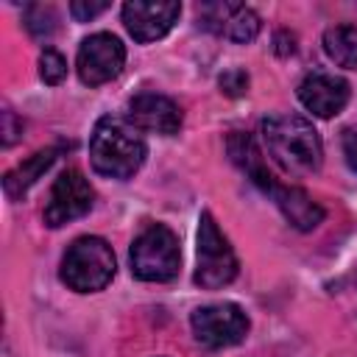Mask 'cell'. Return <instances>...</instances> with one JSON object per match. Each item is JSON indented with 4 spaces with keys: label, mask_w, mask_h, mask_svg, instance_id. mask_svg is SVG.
Returning a JSON list of instances; mask_svg holds the SVG:
<instances>
[{
    "label": "cell",
    "mask_w": 357,
    "mask_h": 357,
    "mask_svg": "<svg viewBox=\"0 0 357 357\" xmlns=\"http://www.w3.org/2000/svg\"><path fill=\"white\" fill-rule=\"evenodd\" d=\"M226 151H229V159L251 178L254 187L262 190V195H268V201H273V206L284 215V220L298 229V231H312L321 220H324V206L315 204L301 187H290V184H282L262 162V153L254 142L251 134L245 131H231L229 139H226Z\"/></svg>",
    "instance_id": "1"
},
{
    "label": "cell",
    "mask_w": 357,
    "mask_h": 357,
    "mask_svg": "<svg viewBox=\"0 0 357 357\" xmlns=\"http://www.w3.org/2000/svg\"><path fill=\"white\" fill-rule=\"evenodd\" d=\"M259 137L271 159L293 178L318 173L324 162V142L315 126L290 112H273L259 120Z\"/></svg>",
    "instance_id": "2"
},
{
    "label": "cell",
    "mask_w": 357,
    "mask_h": 357,
    "mask_svg": "<svg viewBox=\"0 0 357 357\" xmlns=\"http://www.w3.org/2000/svg\"><path fill=\"white\" fill-rule=\"evenodd\" d=\"M145 156H148V145L139 128L131 126L126 114L98 117L89 137V162L98 176L128 181L145 165Z\"/></svg>",
    "instance_id": "3"
},
{
    "label": "cell",
    "mask_w": 357,
    "mask_h": 357,
    "mask_svg": "<svg viewBox=\"0 0 357 357\" xmlns=\"http://www.w3.org/2000/svg\"><path fill=\"white\" fill-rule=\"evenodd\" d=\"M114 271H117V259L112 245L103 237L84 234L67 245L59 276L75 293H98L114 279Z\"/></svg>",
    "instance_id": "4"
},
{
    "label": "cell",
    "mask_w": 357,
    "mask_h": 357,
    "mask_svg": "<svg viewBox=\"0 0 357 357\" xmlns=\"http://www.w3.org/2000/svg\"><path fill=\"white\" fill-rule=\"evenodd\" d=\"M131 273L139 282H173L181 271V248L173 229L165 223H148L128 251Z\"/></svg>",
    "instance_id": "5"
},
{
    "label": "cell",
    "mask_w": 357,
    "mask_h": 357,
    "mask_svg": "<svg viewBox=\"0 0 357 357\" xmlns=\"http://www.w3.org/2000/svg\"><path fill=\"white\" fill-rule=\"evenodd\" d=\"M237 271H240V262L231 243L218 229L212 212L204 209L198 218V248H195L192 282L201 290H220L237 279Z\"/></svg>",
    "instance_id": "6"
},
{
    "label": "cell",
    "mask_w": 357,
    "mask_h": 357,
    "mask_svg": "<svg viewBox=\"0 0 357 357\" xmlns=\"http://www.w3.org/2000/svg\"><path fill=\"white\" fill-rule=\"evenodd\" d=\"M192 335L201 346L206 349H226L240 343L248 335V315L240 304L234 301H218V304H204L190 315Z\"/></svg>",
    "instance_id": "7"
},
{
    "label": "cell",
    "mask_w": 357,
    "mask_h": 357,
    "mask_svg": "<svg viewBox=\"0 0 357 357\" xmlns=\"http://www.w3.org/2000/svg\"><path fill=\"white\" fill-rule=\"evenodd\" d=\"M95 204V190L89 178L78 167H67L50 187V198L45 204L42 220L47 229H61L78 218H84Z\"/></svg>",
    "instance_id": "8"
},
{
    "label": "cell",
    "mask_w": 357,
    "mask_h": 357,
    "mask_svg": "<svg viewBox=\"0 0 357 357\" xmlns=\"http://www.w3.org/2000/svg\"><path fill=\"white\" fill-rule=\"evenodd\" d=\"M123 64H126V45L109 31L89 33L78 45L75 70L86 86H100L114 81L123 73Z\"/></svg>",
    "instance_id": "9"
},
{
    "label": "cell",
    "mask_w": 357,
    "mask_h": 357,
    "mask_svg": "<svg viewBox=\"0 0 357 357\" xmlns=\"http://www.w3.org/2000/svg\"><path fill=\"white\" fill-rule=\"evenodd\" d=\"M301 106L307 112H312L315 117H335L346 109L349 98H351V89H349V81L335 75V73H326V70H312L301 78L298 89H296Z\"/></svg>",
    "instance_id": "10"
},
{
    "label": "cell",
    "mask_w": 357,
    "mask_h": 357,
    "mask_svg": "<svg viewBox=\"0 0 357 357\" xmlns=\"http://www.w3.org/2000/svg\"><path fill=\"white\" fill-rule=\"evenodd\" d=\"M120 17H123L126 31L134 36V42L148 45V42H156V39L170 33V28L181 17V3H142V0H131V3H123Z\"/></svg>",
    "instance_id": "11"
},
{
    "label": "cell",
    "mask_w": 357,
    "mask_h": 357,
    "mask_svg": "<svg viewBox=\"0 0 357 357\" xmlns=\"http://www.w3.org/2000/svg\"><path fill=\"white\" fill-rule=\"evenodd\" d=\"M126 117L139 131H151L159 137L176 134L181 128V120H184L178 103L167 95H159V92H137L126 106Z\"/></svg>",
    "instance_id": "12"
},
{
    "label": "cell",
    "mask_w": 357,
    "mask_h": 357,
    "mask_svg": "<svg viewBox=\"0 0 357 357\" xmlns=\"http://www.w3.org/2000/svg\"><path fill=\"white\" fill-rule=\"evenodd\" d=\"M56 156H59V148H45V151H36L33 156H28L22 165H17L14 170H8L6 176H3V190H6V195L11 198V201H17V198H22L33 184H36V178L56 162Z\"/></svg>",
    "instance_id": "13"
},
{
    "label": "cell",
    "mask_w": 357,
    "mask_h": 357,
    "mask_svg": "<svg viewBox=\"0 0 357 357\" xmlns=\"http://www.w3.org/2000/svg\"><path fill=\"white\" fill-rule=\"evenodd\" d=\"M324 53L346 70H357V25H332L324 31Z\"/></svg>",
    "instance_id": "14"
},
{
    "label": "cell",
    "mask_w": 357,
    "mask_h": 357,
    "mask_svg": "<svg viewBox=\"0 0 357 357\" xmlns=\"http://www.w3.org/2000/svg\"><path fill=\"white\" fill-rule=\"evenodd\" d=\"M259 28H262L259 14L254 8H248V6H243V3H234L218 36H223L229 42H237V45H245V42H254L257 39Z\"/></svg>",
    "instance_id": "15"
},
{
    "label": "cell",
    "mask_w": 357,
    "mask_h": 357,
    "mask_svg": "<svg viewBox=\"0 0 357 357\" xmlns=\"http://www.w3.org/2000/svg\"><path fill=\"white\" fill-rule=\"evenodd\" d=\"M22 22L33 39H50L56 33L59 17H56V8L50 3H31L22 11Z\"/></svg>",
    "instance_id": "16"
},
{
    "label": "cell",
    "mask_w": 357,
    "mask_h": 357,
    "mask_svg": "<svg viewBox=\"0 0 357 357\" xmlns=\"http://www.w3.org/2000/svg\"><path fill=\"white\" fill-rule=\"evenodd\" d=\"M39 78L50 86H56L67 78V59L56 47H45L39 53Z\"/></svg>",
    "instance_id": "17"
},
{
    "label": "cell",
    "mask_w": 357,
    "mask_h": 357,
    "mask_svg": "<svg viewBox=\"0 0 357 357\" xmlns=\"http://www.w3.org/2000/svg\"><path fill=\"white\" fill-rule=\"evenodd\" d=\"M218 84H220V92H223V95L240 98V95L248 92V73L240 70V67H231V70H226V73L218 78Z\"/></svg>",
    "instance_id": "18"
},
{
    "label": "cell",
    "mask_w": 357,
    "mask_h": 357,
    "mask_svg": "<svg viewBox=\"0 0 357 357\" xmlns=\"http://www.w3.org/2000/svg\"><path fill=\"white\" fill-rule=\"evenodd\" d=\"M0 120H3V123H0V134H3V145H6V148H11V145H14V142H17L20 137H22V120H20V117L14 114V109H8V106L3 109V114H0Z\"/></svg>",
    "instance_id": "19"
},
{
    "label": "cell",
    "mask_w": 357,
    "mask_h": 357,
    "mask_svg": "<svg viewBox=\"0 0 357 357\" xmlns=\"http://www.w3.org/2000/svg\"><path fill=\"white\" fill-rule=\"evenodd\" d=\"M106 8H109V3H81V0L70 3V14H73L78 22H89V20H95L98 14H103Z\"/></svg>",
    "instance_id": "20"
},
{
    "label": "cell",
    "mask_w": 357,
    "mask_h": 357,
    "mask_svg": "<svg viewBox=\"0 0 357 357\" xmlns=\"http://www.w3.org/2000/svg\"><path fill=\"white\" fill-rule=\"evenodd\" d=\"M340 145H343V156H346V165L357 173V123L354 126H349L346 131H343V139H340Z\"/></svg>",
    "instance_id": "21"
}]
</instances>
